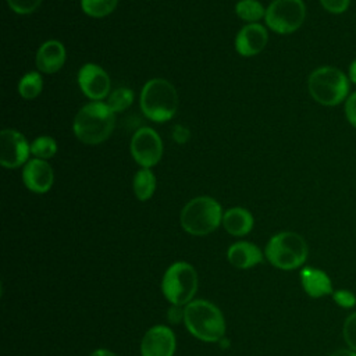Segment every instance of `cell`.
I'll return each mask as SVG.
<instances>
[{"mask_svg": "<svg viewBox=\"0 0 356 356\" xmlns=\"http://www.w3.org/2000/svg\"><path fill=\"white\" fill-rule=\"evenodd\" d=\"M306 18L303 0H273L266 8V25L280 33L288 35L298 31Z\"/></svg>", "mask_w": 356, "mask_h": 356, "instance_id": "8", "label": "cell"}, {"mask_svg": "<svg viewBox=\"0 0 356 356\" xmlns=\"http://www.w3.org/2000/svg\"><path fill=\"white\" fill-rule=\"evenodd\" d=\"M89 356H117L114 352H111L110 349H104V348H100V349H96L93 350Z\"/></svg>", "mask_w": 356, "mask_h": 356, "instance_id": "32", "label": "cell"}, {"mask_svg": "<svg viewBox=\"0 0 356 356\" xmlns=\"http://www.w3.org/2000/svg\"><path fill=\"white\" fill-rule=\"evenodd\" d=\"M191 136V132L188 128H185L184 125H175L174 129H172V139L177 142V143H185L188 142Z\"/></svg>", "mask_w": 356, "mask_h": 356, "instance_id": "30", "label": "cell"}, {"mask_svg": "<svg viewBox=\"0 0 356 356\" xmlns=\"http://www.w3.org/2000/svg\"><path fill=\"white\" fill-rule=\"evenodd\" d=\"M307 89L317 103L332 107L349 96V76L335 67H318L310 72Z\"/></svg>", "mask_w": 356, "mask_h": 356, "instance_id": "5", "label": "cell"}, {"mask_svg": "<svg viewBox=\"0 0 356 356\" xmlns=\"http://www.w3.org/2000/svg\"><path fill=\"white\" fill-rule=\"evenodd\" d=\"M24 185L33 193H46L54 182V171L46 160L31 159L22 168Z\"/></svg>", "mask_w": 356, "mask_h": 356, "instance_id": "13", "label": "cell"}, {"mask_svg": "<svg viewBox=\"0 0 356 356\" xmlns=\"http://www.w3.org/2000/svg\"><path fill=\"white\" fill-rule=\"evenodd\" d=\"M31 145L26 138L11 128H4L0 132V164L4 168H18L28 163Z\"/></svg>", "mask_w": 356, "mask_h": 356, "instance_id": "10", "label": "cell"}, {"mask_svg": "<svg viewBox=\"0 0 356 356\" xmlns=\"http://www.w3.org/2000/svg\"><path fill=\"white\" fill-rule=\"evenodd\" d=\"M57 153V143L51 136L42 135L33 139L31 143V154L35 159L40 160H49Z\"/></svg>", "mask_w": 356, "mask_h": 356, "instance_id": "23", "label": "cell"}, {"mask_svg": "<svg viewBox=\"0 0 356 356\" xmlns=\"http://www.w3.org/2000/svg\"><path fill=\"white\" fill-rule=\"evenodd\" d=\"M222 227L232 236H245L253 228V216L243 207H231L222 214Z\"/></svg>", "mask_w": 356, "mask_h": 356, "instance_id": "18", "label": "cell"}, {"mask_svg": "<svg viewBox=\"0 0 356 356\" xmlns=\"http://www.w3.org/2000/svg\"><path fill=\"white\" fill-rule=\"evenodd\" d=\"M199 285L195 267L186 261H175L164 271L161 292L164 298L175 306H186L193 300Z\"/></svg>", "mask_w": 356, "mask_h": 356, "instance_id": "7", "label": "cell"}, {"mask_svg": "<svg viewBox=\"0 0 356 356\" xmlns=\"http://www.w3.org/2000/svg\"><path fill=\"white\" fill-rule=\"evenodd\" d=\"M177 339L167 325H153L140 341V356H174Z\"/></svg>", "mask_w": 356, "mask_h": 356, "instance_id": "12", "label": "cell"}, {"mask_svg": "<svg viewBox=\"0 0 356 356\" xmlns=\"http://www.w3.org/2000/svg\"><path fill=\"white\" fill-rule=\"evenodd\" d=\"M184 324L191 335L203 342H217L225 334L222 312L206 299H193L184 307Z\"/></svg>", "mask_w": 356, "mask_h": 356, "instance_id": "2", "label": "cell"}, {"mask_svg": "<svg viewBox=\"0 0 356 356\" xmlns=\"http://www.w3.org/2000/svg\"><path fill=\"white\" fill-rule=\"evenodd\" d=\"M67 51L64 44L60 40L51 39L40 44L36 51V67L39 72L43 74H54L57 72L65 63Z\"/></svg>", "mask_w": 356, "mask_h": 356, "instance_id": "15", "label": "cell"}, {"mask_svg": "<svg viewBox=\"0 0 356 356\" xmlns=\"http://www.w3.org/2000/svg\"><path fill=\"white\" fill-rule=\"evenodd\" d=\"M330 356H356V352L352 349H338L332 352Z\"/></svg>", "mask_w": 356, "mask_h": 356, "instance_id": "33", "label": "cell"}, {"mask_svg": "<svg viewBox=\"0 0 356 356\" xmlns=\"http://www.w3.org/2000/svg\"><path fill=\"white\" fill-rule=\"evenodd\" d=\"M7 4L14 13L26 15L38 10L42 4V0H7Z\"/></svg>", "mask_w": 356, "mask_h": 356, "instance_id": "25", "label": "cell"}, {"mask_svg": "<svg viewBox=\"0 0 356 356\" xmlns=\"http://www.w3.org/2000/svg\"><path fill=\"white\" fill-rule=\"evenodd\" d=\"M134 102V92L129 88H117L107 97V106L114 113H121L127 110Z\"/></svg>", "mask_w": 356, "mask_h": 356, "instance_id": "24", "label": "cell"}, {"mask_svg": "<svg viewBox=\"0 0 356 356\" xmlns=\"http://www.w3.org/2000/svg\"><path fill=\"white\" fill-rule=\"evenodd\" d=\"M140 108L150 121H170L178 110L177 89L164 78L149 79L140 92Z\"/></svg>", "mask_w": 356, "mask_h": 356, "instance_id": "3", "label": "cell"}, {"mask_svg": "<svg viewBox=\"0 0 356 356\" xmlns=\"http://www.w3.org/2000/svg\"><path fill=\"white\" fill-rule=\"evenodd\" d=\"M334 300L342 307H352L356 303L355 295L346 289H339L334 292Z\"/></svg>", "mask_w": 356, "mask_h": 356, "instance_id": "29", "label": "cell"}, {"mask_svg": "<svg viewBox=\"0 0 356 356\" xmlns=\"http://www.w3.org/2000/svg\"><path fill=\"white\" fill-rule=\"evenodd\" d=\"M227 259L231 266L239 270H248L260 264L264 259L261 250L252 242L241 241L232 243L227 250Z\"/></svg>", "mask_w": 356, "mask_h": 356, "instance_id": "16", "label": "cell"}, {"mask_svg": "<svg viewBox=\"0 0 356 356\" xmlns=\"http://www.w3.org/2000/svg\"><path fill=\"white\" fill-rule=\"evenodd\" d=\"M129 150L132 159L142 168H152L163 156V142L153 128L142 127L132 135Z\"/></svg>", "mask_w": 356, "mask_h": 356, "instance_id": "9", "label": "cell"}, {"mask_svg": "<svg viewBox=\"0 0 356 356\" xmlns=\"http://www.w3.org/2000/svg\"><path fill=\"white\" fill-rule=\"evenodd\" d=\"M236 15L249 24H256L259 19L264 18L266 8L259 0H239L235 6Z\"/></svg>", "mask_w": 356, "mask_h": 356, "instance_id": "21", "label": "cell"}, {"mask_svg": "<svg viewBox=\"0 0 356 356\" xmlns=\"http://www.w3.org/2000/svg\"><path fill=\"white\" fill-rule=\"evenodd\" d=\"M78 85L92 102H102L110 95V76L97 64L86 63L78 71Z\"/></svg>", "mask_w": 356, "mask_h": 356, "instance_id": "11", "label": "cell"}, {"mask_svg": "<svg viewBox=\"0 0 356 356\" xmlns=\"http://www.w3.org/2000/svg\"><path fill=\"white\" fill-rule=\"evenodd\" d=\"M349 81L350 82H353V83H356V58L350 63V65H349Z\"/></svg>", "mask_w": 356, "mask_h": 356, "instance_id": "34", "label": "cell"}, {"mask_svg": "<svg viewBox=\"0 0 356 356\" xmlns=\"http://www.w3.org/2000/svg\"><path fill=\"white\" fill-rule=\"evenodd\" d=\"M184 307L185 306H175V305H171V309L167 314L168 320L172 323V324H177L179 320L184 321Z\"/></svg>", "mask_w": 356, "mask_h": 356, "instance_id": "31", "label": "cell"}, {"mask_svg": "<svg viewBox=\"0 0 356 356\" xmlns=\"http://www.w3.org/2000/svg\"><path fill=\"white\" fill-rule=\"evenodd\" d=\"M350 0H320L324 10L331 14H342L348 10Z\"/></svg>", "mask_w": 356, "mask_h": 356, "instance_id": "27", "label": "cell"}, {"mask_svg": "<svg viewBox=\"0 0 356 356\" xmlns=\"http://www.w3.org/2000/svg\"><path fill=\"white\" fill-rule=\"evenodd\" d=\"M343 339L349 349L356 352V312L348 316L343 323Z\"/></svg>", "mask_w": 356, "mask_h": 356, "instance_id": "26", "label": "cell"}, {"mask_svg": "<svg viewBox=\"0 0 356 356\" xmlns=\"http://www.w3.org/2000/svg\"><path fill=\"white\" fill-rule=\"evenodd\" d=\"M300 282L305 292L312 298H321L332 293V284L330 277L317 268L305 267L300 271Z\"/></svg>", "mask_w": 356, "mask_h": 356, "instance_id": "17", "label": "cell"}, {"mask_svg": "<svg viewBox=\"0 0 356 356\" xmlns=\"http://www.w3.org/2000/svg\"><path fill=\"white\" fill-rule=\"evenodd\" d=\"M221 204L210 196L191 199L179 214V222L185 232L193 236H204L222 224Z\"/></svg>", "mask_w": 356, "mask_h": 356, "instance_id": "4", "label": "cell"}, {"mask_svg": "<svg viewBox=\"0 0 356 356\" xmlns=\"http://www.w3.org/2000/svg\"><path fill=\"white\" fill-rule=\"evenodd\" d=\"M118 0H81L82 11L92 18H103L111 14Z\"/></svg>", "mask_w": 356, "mask_h": 356, "instance_id": "22", "label": "cell"}, {"mask_svg": "<svg viewBox=\"0 0 356 356\" xmlns=\"http://www.w3.org/2000/svg\"><path fill=\"white\" fill-rule=\"evenodd\" d=\"M43 90V78L40 72L29 71L18 82V93L24 99H35Z\"/></svg>", "mask_w": 356, "mask_h": 356, "instance_id": "20", "label": "cell"}, {"mask_svg": "<svg viewBox=\"0 0 356 356\" xmlns=\"http://www.w3.org/2000/svg\"><path fill=\"white\" fill-rule=\"evenodd\" d=\"M345 115L349 124L356 128V92L350 93L345 100Z\"/></svg>", "mask_w": 356, "mask_h": 356, "instance_id": "28", "label": "cell"}, {"mask_svg": "<svg viewBox=\"0 0 356 356\" xmlns=\"http://www.w3.org/2000/svg\"><path fill=\"white\" fill-rule=\"evenodd\" d=\"M268 42L267 29L260 24L245 25L235 38V50L243 57H252L264 50Z\"/></svg>", "mask_w": 356, "mask_h": 356, "instance_id": "14", "label": "cell"}, {"mask_svg": "<svg viewBox=\"0 0 356 356\" xmlns=\"http://www.w3.org/2000/svg\"><path fill=\"white\" fill-rule=\"evenodd\" d=\"M132 188L138 200H149L156 191V175L150 168H140L134 177Z\"/></svg>", "mask_w": 356, "mask_h": 356, "instance_id": "19", "label": "cell"}, {"mask_svg": "<svg viewBox=\"0 0 356 356\" xmlns=\"http://www.w3.org/2000/svg\"><path fill=\"white\" fill-rule=\"evenodd\" d=\"M307 253L309 249L303 236L292 231H282L273 235L264 248V256L270 264L285 271L303 266Z\"/></svg>", "mask_w": 356, "mask_h": 356, "instance_id": "6", "label": "cell"}, {"mask_svg": "<svg viewBox=\"0 0 356 356\" xmlns=\"http://www.w3.org/2000/svg\"><path fill=\"white\" fill-rule=\"evenodd\" d=\"M106 102H90L76 113L72 131L78 140L86 145H97L111 135L115 117Z\"/></svg>", "mask_w": 356, "mask_h": 356, "instance_id": "1", "label": "cell"}]
</instances>
